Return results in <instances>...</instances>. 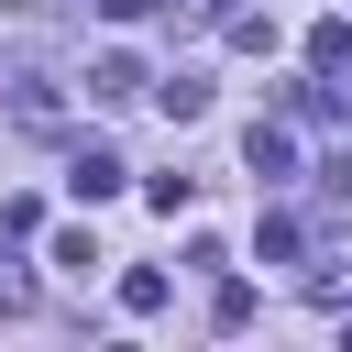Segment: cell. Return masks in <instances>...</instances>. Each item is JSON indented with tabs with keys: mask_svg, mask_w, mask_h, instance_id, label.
<instances>
[{
	"mask_svg": "<svg viewBox=\"0 0 352 352\" xmlns=\"http://www.w3.org/2000/svg\"><path fill=\"white\" fill-rule=\"evenodd\" d=\"M66 187H77L88 209H99V198H121V154H99V143H88V154L66 165Z\"/></svg>",
	"mask_w": 352,
	"mask_h": 352,
	"instance_id": "6da1fadb",
	"label": "cell"
},
{
	"mask_svg": "<svg viewBox=\"0 0 352 352\" xmlns=\"http://www.w3.org/2000/svg\"><path fill=\"white\" fill-rule=\"evenodd\" d=\"M88 99H110V110L143 99V66H132V55H99V66H88Z\"/></svg>",
	"mask_w": 352,
	"mask_h": 352,
	"instance_id": "7a4b0ae2",
	"label": "cell"
},
{
	"mask_svg": "<svg viewBox=\"0 0 352 352\" xmlns=\"http://www.w3.org/2000/svg\"><path fill=\"white\" fill-rule=\"evenodd\" d=\"M242 154H253V176H264V187H275V176H297V143H286V132H275V121H264V132H253V143H242Z\"/></svg>",
	"mask_w": 352,
	"mask_h": 352,
	"instance_id": "3957f363",
	"label": "cell"
},
{
	"mask_svg": "<svg viewBox=\"0 0 352 352\" xmlns=\"http://www.w3.org/2000/svg\"><path fill=\"white\" fill-rule=\"evenodd\" d=\"M121 308H132V319H154V308H165V275H154V264H132V275H121Z\"/></svg>",
	"mask_w": 352,
	"mask_h": 352,
	"instance_id": "277c9868",
	"label": "cell"
},
{
	"mask_svg": "<svg viewBox=\"0 0 352 352\" xmlns=\"http://www.w3.org/2000/svg\"><path fill=\"white\" fill-rule=\"evenodd\" d=\"M308 66H319V77L352 66V22H319V33H308Z\"/></svg>",
	"mask_w": 352,
	"mask_h": 352,
	"instance_id": "5b68a950",
	"label": "cell"
},
{
	"mask_svg": "<svg viewBox=\"0 0 352 352\" xmlns=\"http://www.w3.org/2000/svg\"><path fill=\"white\" fill-rule=\"evenodd\" d=\"M220 33H231V44H242V55H264V44H275V11H231V22H220Z\"/></svg>",
	"mask_w": 352,
	"mask_h": 352,
	"instance_id": "8992f818",
	"label": "cell"
},
{
	"mask_svg": "<svg viewBox=\"0 0 352 352\" xmlns=\"http://www.w3.org/2000/svg\"><path fill=\"white\" fill-rule=\"evenodd\" d=\"M154 99H165V110H176V121H198V110H209V77H165V88H154Z\"/></svg>",
	"mask_w": 352,
	"mask_h": 352,
	"instance_id": "52a82bcc",
	"label": "cell"
},
{
	"mask_svg": "<svg viewBox=\"0 0 352 352\" xmlns=\"http://www.w3.org/2000/svg\"><path fill=\"white\" fill-rule=\"evenodd\" d=\"M319 176H330V198H341V209H352V143H341V154H330V165H319Z\"/></svg>",
	"mask_w": 352,
	"mask_h": 352,
	"instance_id": "ba28073f",
	"label": "cell"
},
{
	"mask_svg": "<svg viewBox=\"0 0 352 352\" xmlns=\"http://www.w3.org/2000/svg\"><path fill=\"white\" fill-rule=\"evenodd\" d=\"M154 11H176V22H209V11H220V0H154Z\"/></svg>",
	"mask_w": 352,
	"mask_h": 352,
	"instance_id": "9c48e42d",
	"label": "cell"
},
{
	"mask_svg": "<svg viewBox=\"0 0 352 352\" xmlns=\"http://www.w3.org/2000/svg\"><path fill=\"white\" fill-rule=\"evenodd\" d=\"M99 11H110V22H143V11H154V0H99Z\"/></svg>",
	"mask_w": 352,
	"mask_h": 352,
	"instance_id": "30bf717a",
	"label": "cell"
}]
</instances>
